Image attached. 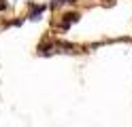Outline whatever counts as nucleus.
<instances>
[{
  "mask_svg": "<svg viewBox=\"0 0 132 127\" xmlns=\"http://www.w3.org/2000/svg\"><path fill=\"white\" fill-rule=\"evenodd\" d=\"M79 19H81L79 13H66V15H62V19H60V28L62 30H68L70 23H77Z\"/></svg>",
  "mask_w": 132,
  "mask_h": 127,
  "instance_id": "f257e3e1",
  "label": "nucleus"
},
{
  "mask_svg": "<svg viewBox=\"0 0 132 127\" xmlns=\"http://www.w3.org/2000/svg\"><path fill=\"white\" fill-rule=\"evenodd\" d=\"M28 6H30L28 19H32V21H36V19H40V15H43V13L47 11V4H28Z\"/></svg>",
  "mask_w": 132,
  "mask_h": 127,
  "instance_id": "f03ea898",
  "label": "nucleus"
},
{
  "mask_svg": "<svg viewBox=\"0 0 132 127\" xmlns=\"http://www.w3.org/2000/svg\"><path fill=\"white\" fill-rule=\"evenodd\" d=\"M66 2H68V4H75V2H77V0H66Z\"/></svg>",
  "mask_w": 132,
  "mask_h": 127,
  "instance_id": "7ed1b4c3",
  "label": "nucleus"
}]
</instances>
